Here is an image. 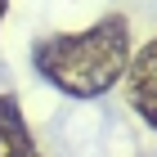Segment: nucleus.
<instances>
[{
  "label": "nucleus",
  "mask_w": 157,
  "mask_h": 157,
  "mask_svg": "<svg viewBox=\"0 0 157 157\" xmlns=\"http://www.w3.org/2000/svg\"><path fill=\"white\" fill-rule=\"evenodd\" d=\"M135 54L130 18L103 13L99 23L81 32H54L32 45V67L40 81H49L67 99H99L121 81L126 63Z\"/></svg>",
  "instance_id": "obj_1"
},
{
  "label": "nucleus",
  "mask_w": 157,
  "mask_h": 157,
  "mask_svg": "<svg viewBox=\"0 0 157 157\" xmlns=\"http://www.w3.org/2000/svg\"><path fill=\"white\" fill-rule=\"evenodd\" d=\"M121 85H126V103L148 130H157V36L144 40V45L130 54L126 72H121Z\"/></svg>",
  "instance_id": "obj_2"
},
{
  "label": "nucleus",
  "mask_w": 157,
  "mask_h": 157,
  "mask_svg": "<svg viewBox=\"0 0 157 157\" xmlns=\"http://www.w3.org/2000/svg\"><path fill=\"white\" fill-rule=\"evenodd\" d=\"M0 157H40L18 94H0Z\"/></svg>",
  "instance_id": "obj_3"
},
{
  "label": "nucleus",
  "mask_w": 157,
  "mask_h": 157,
  "mask_svg": "<svg viewBox=\"0 0 157 157\" xmlns=\"http://www.w3.org/2000/svg\"><path fill=\"white\" fill-rule=\"evenodd\" d=\"M5 13H9V0H0V27H5Z\"/></svg>",
  "instance_id": "obj_4"
}]
</instances>
